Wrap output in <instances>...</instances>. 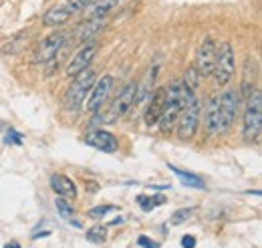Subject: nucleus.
Here are the masks:
<instances>
[{
	"label": "nucleus",
	"instance_id": "obj_5",
	"mask_svg": "<svg viewBox=\"0 0 262 248\" xmlns=\"http://www.w3.org/2000/svg\"><path fill=\"white\" fill-rule=\"evenodd\" d=\"M200 115H202V105L198 101V97L190 99L188 105L182 109L180 117H178V137L180 139H192L196 135L198 125H200Z\"/></svg>",
	"mask_w": 262,
	"mask_h": 248
},
{
	"label": "nucleus",
	"instance_id": "obj_17",
	"mask_svg": "<svg viewBox=\"0 0 262 248\" xmlns=\"http://www.w3.org/2000/svg\"><path fill=\"white\" fill-rule=\"evenodd\" d=\"M103 27H105V18H89V20L81 27V31H79V40H81V43L91 40Z\"/></svg>",
	"mask_w": 262,
	"mask_h": 248
},
{
	"label": "nucleus",
	"instance_id": "obj_8",
	"mask_svg": "<svg viewBox=\"0 0 262 248\" xmlns=\"http://www.w3.org/2000/svg\"><path fill=\"white\" fill-rule=\"evenodd\" d=\"M204 127H206V133L210 137H218V135H224L228 131V127L222 119V111H220V103H218V93L214 97L208 99L206 103V109H204Z\"/></svg>",
	"mask_w": 262,
	"mask_h": 248
},
{
	"label": "nucleus",
	"instance_id": "obj_18",
	"mask_svg": "<svg viewBox=\"0 0 262 248\" xmlns=\"http://www.w3.org/2000/svg\"><path fill=\"white\" fill-rule=\"evenodd\" d=\"M169 170L184 182V186L188 188H196V190H204L206 184H204V180L196 176V174H190V172H184V170H180V168H176V166H169Z\"/></svg>",
	"mask_w": 262,
	"mask_h": 248
},
{
	"label": "nucleus",
	"instance_id": "obj_6",
	"mask_svg": "<svg viewBox=\"0 0 262 248\" xmlns=\"http://www.w3.org/2000/svg\"><path fill=\"white\" fill-rule=\"evenodd\" d=\"M67 38H69V32L65 31H57V32H51L49 36H45L40 43H38V47L34 49L33 53V61L34 63H51L57 59V55H59V51L65 47Z\"/></svg>",
	"mask_w": 262,
	"mask_h": 248
},
{
	"label": "nucleus",
	"instance_id": "obj_4",
	"mask_svg": "<svg viewBox=\"0 0 262 248\" xmlns=\"http://www.w3.org/2000/svg\"><path fill=\"white\" fill-rule=\"evenodd\" d=\"M236 73V55H234V47L228 40L216 45V59H214V69H212V77L216 87H226L232 77Z\"/></svg>",
	"mask_w": 262,
	"mask_h": 248
},
{
	"label": "nucleus",
	"instance_id": "obj_26",
	"mask_svg": "<svg viewBox=\"0 0 262 248\" xmlns=\"http://www.w3.org/2000/svg\"><path fill=\"white\" fill-rule=\"evenodd\" d=\"M4 139H6V143H16V146H18V143L23 141V137H20V135H18V133H16L14 129H8V131H6V137H4Z\"/></svg>",
	"mask_w": 262,
	"mask_h": 248
},
{
	"label": "nucleus",
	"instance_id": "obj_13",
	"mask_svg": "<svg viewBox=\"0 0 262 248\" xmlns=\"http://www.w3.org/2000/svg\"><path fill=\"white\" fill-rule=\"evenodd\" d=\"M164 107H165V87H160L158 91L149 95V103H147V109H145V123L147 125H156L160 121L162 113H164Z\"/></svg>",
	"mask_w": 262,
	"mask_h": 248
},
{
	"label": "nucleus",
	"instance_id": "obj_10",
	"mask_svg": "<svg viewBox=\"0 0 262 248\" xmlns=\"http://www.w3.org/2000/svg\"><path fill=\"white\" fill-rule=\"evenodd\" d=\"M214 59H216V43L212 38H204V43L200 45L196 53V63H194V69L200 75V79H206L212 75Z\"/></svg>",
	"mask_w": 262,
	"mask_h": 248
},
{
	"label": "nucleus",
	"instance_id": "obj_19",
	"mask_svg": "<svg viewBox=\"0 0 262 248\" xmlns=\"http://www.w3.org/2000/svg\"><path fill=\"white\" fill-rule=\"evenodd\" d=\"M137 204H139L145 212H149V210H154L156 206L165 204V198L164 196H151V198H147V196H137Z\"/></svg>",
	"mask_w": 262,
	"mask_h": 248
},
{
	"label": "nucleus",
	"instance_id": "obj_12",
	"mask_svg": "<svg viewBox=\"0 0 262 248\" xmlns=\"http://www.w3.org/2000/svg\"><path fill=\"white\" fill-rule=\"evenodd\" d=\"M85 143L91 146L93 150H99V152H105V154H115L119 150V141L117 137L107 131V129H91L85 137Z\"/></svg>",
	"mask_w": 262,
	"mask_h": 248
},
{
	"label": "nucleus",
	"instance_id": "obj_11",
	"mask_svg": "<svg viewBox=\"0 0 262 248\" xmlns=\"http://www.w3.org/2000/svg\"><path fill=\"white\" fill-rule=\"evenodd\" d=\"M97 51H99L97 43H87V45H83V47H81V49L71 57V61L67 63L65 73L69 75V77H75L77 73H81V71L89 69V65H91V61L95 59Z\"/></svg>",
	"mask_w": 262,
	"mask_h": 248
},
{
	"label": "nucleus",
	"instance_id": "obj_14",
	"mask_svg": "<svg viewBox=\"0 0 262 248\" xmlns=\"http://www.w3.org/2000/svg\"><path fill=\"white\" fill-rule=\"evenodd\" d=\"M51 188L59 198H77V186L71 178H67L63 174H53L51 176Z\"/></svg>",
	"mask_w": 262,
	"mask_h": 248
},
{
	"label": "nucleus",
	"instance_id": "obj_7",
	"mask_svg": "<svg viewBox=\"0 0 262 248\" xmlns=\"http://www.w3.org/2000/svg\"><path fill=\"white\" fill-rule=\"evenodd\" d=\"M135 89H137V83H129L121 93L109 103V111L103 113V117H105L103 121L105 123H115L117 119H121L123 115L129 113V109L133 107V101H135Z\"/></svg>",
	"mask_w": 262,
	"mask_h": 248
},
{
	"label": "nucleus",
	"instance_id": "obj_24",
	"mask_svg": "<svg viewBox=\"0 0 262 248\" xmlns=\"http://www.w3.org/2000/svg\"><path fill=\"white\" fill-rule=\"evenodd\" d=\"M117 208L115 206H95V208H91L89 210V216H93V218H103V216H107V214H111V212H115Z\"/></svg>",
	"mask_w": 262,
	"mask_h": 248
},
{
	"label": "nucleus",
	"instance_id": "obj_28",
	"mask_svg": "<svg viewBox=\"0 0 262 248\" xmlns=\"http://www.w3.org/2000/svg\"><path fill=\"white\" fill-rule=\"evenodd\" d=\"M6 248H20V246H18L16 242H12V244H8V246H6Z\"/></svg>",
	"mask_w": 262,
	"mask_h": 248
},
{
	"label": "nucleus",
	"instance_id": "obj_16",
	"mask_svg": "<svg viewBox=\"0 0 262 248\" xmlns=\"http://www.w3.org/2000/svg\"><path fill=\"white\" fill-rule=\"evenodd\" d=\"M119 0H93L89 4V18H107Z\"/></svg>",
	"mask_w": 262,
	"mask_h": 248
},
{
	"label": "nucleus",
	"instance_id": "obj_3",
	"mask_svg": "<svg viewBox=\"0 0 262 248\" xmlns=\"http://www.w3.org/2000/svg\"><path fill=\"white\" fill-rule=\"evenodd\" d=\"M95 81H97V73H95L91 67H89V69H85V71H81V73H77V75L73 77L71 85L67 87V93H65V107L67 109H71V111L79 109V107H81V103L87 99V95L91 93V89H93Z\"/></svg>",
	"mask_w": 262,
	"mask_h": 248
},
{
	"label": "nucleus",
	"instance_id": "obj_20",
	"mask_svg": "<svg viewBox=\"0 0 262 248\" xmlns=\"http://www.w3.org/2000/svg\"><path fill=\"white\" fill-rule=\"evenodd\" d=\"M182 85H184V87H188L190 91H194V93H196L198 85H200V75L196 73V69H194V67H190V69L186 71V77H184Z\"/></svg>",
	"mask_w": 262,
	"mask_h": 248
},
{
	"label": "nucleus",
	"instance_id": "obj_21",
	"mask_svg": "<svg viewBox=\"0 0 262 248\" xmlns=\"http://www.w3.org/2000/svg\"><path fill=\"white\" fill-rule=\"evenodd\" d=\"M87 240L89 242H95V244H101L107 240V226H95L87 232Z\"/></svg>",
	"mask_w": 262,
	"mask_h": 248
},
{
	"label": "nucleus",
	"instance_id": "obj_25",
	"mask_svg": "<svg viewBox=\"0 0 262 248\" xmlns=\"http://www.w3.org/2000/svg\"><path fill=\"white\" fill-rule=\"evenodd\" d=\"M91 2H93V0H67L65 6L69 8V10H71V12H73V14H75V12L83 10V8H87Z\"/></svg>",
	"mask_w": 262,
	"mask_h": 248
},
{
	"label": "nucleus",
	"instance_id": "obj_22",
	"mask_svg": "<svg viewBox=\"0 0 262 248\" xmlns=\"http://www.w3.org/2000/svg\"><path fill=\"white\" fill-rule=\"evenodd\" d=\"M55 206H57V210H59V214L65 218V220H73V216H75V210H73V206L67 202L65 198H57L55 200Z\"/></svg>",
	"mask_w": 262,
	"mask_h": 248
},
{
	"label": "nucleus",
	"instance_id": "obj_9",
	"mask_svg": "<svg viewBox=\"0 0 262 248\" xmlns=\"http://www.w3.org/2000/svg\"><path fill=\"white\" fill-rule=\"evenodd\" d=\"M113 85H115V81H113L111 75H103L95 81V85L91 89V97L87 101V111L89 113H99L109 103V97L113 93Z\"/></svg>",
	"mask_w": 262,
	"mask_h": 248
},
{
	"label": "nucleus",
	"instance_id": "obj_2",
	"mask_svg": "<svg viewBox=\"0 0 262 248\" xmlns=\"http://www.w3.org/2000/svg\"><path fill=\"white\" fill-rule=\"evenodd\" d=\"M262 131V93L260 89H254L246 97L244 105V119H242V135L246 141L258 139Z\"/></svg>",
	"mask_w": 262,
	"mask_h": 248
},
{
	"label": "nucleus",
	"instance_id": "obj_27",
	"mask_svg": "<svg viewBox=\"0 0 262 248\" xmlns=\"http://www.w3.org/2000/svg\"><path fill=\"white\" fill-rule=\"evenodd\" d=\"M182 248H196V238L186 234V236L182 238Z\"/></svg>",
	"mask_w": 262,
	"mask_h": 248
},
{
	"label": "nucleus",
	"instance_id": "obj_1",
	"mask_svg": "<svg viewBox=\"0 0 262 248\" xmlns=\"http://www.w3.org/2000/svg\"><path fill=\"white\" fill-rule=\"evenodd\" d=\"M196 93L190 91L188 87L182 85V81H173L169 85H165V107H164V113L160 117V129L162 133L169 135L173 131V127L178 123V117L182 113V109L188 105L190 99H194Z\"/></svg>",
	"mask_w": 262,
	"mask_h": 248
},
{
	"label": "nucleus",
	"instance_id": "obj_23",
	"mask_svg": "<svg viewBox=\"0 0 262 248\" xmlns=\"http://www.w3.org/2000/svg\"><path fill=\"white\" fill-rule=\"evenodd\" d=\"M194 214V208H180V210H176L173 214H171V224L173 226H178V224H184V222H188V218Z\"/></svg>",
	"mask_w": 262,
	"mask_h": 248
},
{
	"label": "nucleus",
	"instance_id": "obj_15",
	"mask_svg": "<svg viewBox=\"0 0 262 248\" xmlns=\"http://www.w3.org/2000/svg\"><path fill=\"white\" fill-rule=\"evenodd\" d=\"M73 12L67 8L65 4H57V6H51L45 14H42V25L45 27H59V25H65L71 20Z\"/></svg>",
	"mask_w": 262,
	"mask_h": 248
}]
</instances>
